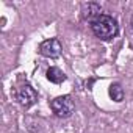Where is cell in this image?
Wrapping results in <instances>:
<instances>
[{
	"instance_id": "1",
	"label": "cell",
	"mask_w": 133,
	"mask_h": 133,
	"mask_svg": "<svg viewBox=\"0 0 133 133\" xmlns=\"http://www.w3.org/2000/svg\"><path fill=\"white\" fill-rule=\"evenodd\" d=\"M91 28H92V33L102 41L113 39L117 35V30H119L116 19L108 16V14H100L99 17H96L91 22Z\"/></svg>"
},
{
	"instance_id": "2",
	"label": "cell",
	"mask_w": 133,
	"mask_h": 133,
	"mask_svg": "<svg viewBox=\"0 0 133 133\" xmlns=\"http://www.w3.org/2000/svg\"><path fill=\"white\" fill-rule=\"evenodd\" d=\"M50 108L58 117H69L75 110V103L71 96H59L50 102Z\"/></svg>"
},
{
	"instance_id": "3",
	"label": "cell",
	"mask_w": 133,
	"mask_h": 133,
	"mask_svg": "<svg viewBox=\"0 0 133 133\" xmlns=\"http://www.w3.org/2000/svg\"><path fill=\"white\" fill-rule=\"evenodd\" d=\"M39 53L42 56H47V58H58L59 53H61V44H59V41L55 39V38L44 41L39 45Z\"/></svg>"
},
{
	"instance_id": "4",
	"label": "cell",
	"mask_w": 133,
	"mask_h": 133,
	"mask_svg": "<svg viewBox=\"0 0 133 133\" xmlns=\"http://www.w3.org/2000/svg\"><path fill=\"white\" fill-rule=\"evenodd\" d=\"M17 100L21 102L22 107L30 108L31 105L36 103V100H38V94H36L35 88H31L30 85H25V86H22V88L17 91Z\"/></svg>"
},
{
	"instance_id": "5",
	"label": "cell",
	"mask_w": 133,
	"mask_h": 133,
	"mask_svg": "<svg viewBox=\"0 0 133 133\" xmlns=\"http://www.w3.org/2000/svg\"><path fill=\"white\" fill-rule=\"evenodd\" d=\"M83 13H85V17L91 19V22H92L96 17L100 16L102 8H100L99 3H88V5H85V11H83Z\"/></svg>"
},
{
	"instance_id": "6",
	"label": "cell",
	"mask_w": 133,
	"mask_h": 133,
	"mask_svg": "<svg viewBox=\"0 0 133 133\" xmlns=\"http://www.w3.org/2000/svg\"><path fill=\"white\" fill-rule=\"evenodd\" d=\"M47 80L49 82H52V83H61V82H64L66 80V75L58 69V68H49V71H47Z\"/></svg>"
},
{
	"instance_id": "7",
	"label": "cell",
	"mask_w": 133,
	"mask_h": 133,
	"mask_svg": "<svg viewBox=\"0 0 133 133\" xmlns=\"http://www.w3.org/2000/svg\"><path fill=\"white\" fill-rule=\"evenodd\" d=\"M110 97L114 102H122L124 100V88L119 83H113L110 86Z\"/></svg>"
},
{
	"instance_id": "8",
	"label": "cell",
	"mask_w": 133,
	"mask_h": 133,
	"mask_svg": "<svg viewBox=\"0 0 133 133\" xmlns=\"http://www.w3.org/2000/svg\"><path fill=\"white\" fill-rule=\"evenodd\" d=\"M131 30H133V16H131Z\"/></svg>"
}]
</instances>
